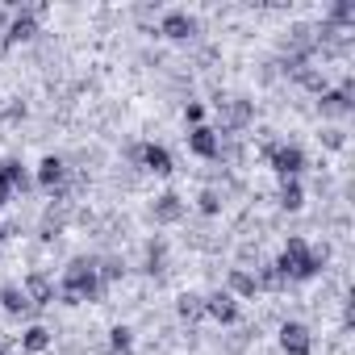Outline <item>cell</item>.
Returning <instances> with one entry per match:
<instances>
[{"mask_svg":"<svg viewBox=\"0 0 355 355\" xmlns=\"http://www.w3.org/2000/svg\"><path fill=\"white\" fill-rule=\"evenodd\" d=\"M197 205H201L205 218H218V214H222V193H218V189H205V193L197 197Z\"/></svg>","mask_w":355,"mask_h":355,"instance_id":"27","label":"cell"},{"mask_svg":"<svg viewBox=\"0 0 355 355\" xmlns=\"http://www.w3.org/2000/svg\"><path fill=\"white\" fill-rule=\"evenodd\" d=\"M0 309H5L9 318H30L34 313V305L21 293V284H5V288H0Z\"/></svg>","mask_w":355,"mask_h":355,"instance_id":"15","label":"cell"},{"mask_svg":"<svg viewBox=\"0 0 355 355\" xmlns=\"http://www.w3.org/2000/svg\"><path fill=\"white\" fill-rule=\"evenodd\" d=\"M205 313H209L214 322H222V326H234V322H239V301H234L226 288H218V293L205 297Z\"/></svg>","mask_w":355,"mask_h":355,"instance_id":"11","label":"cell"},{"mask_svg":"<svg viewBox=\"0 0 355 355\" xmlns=\"http://www.w3.org/2000/svg\"><path fill=\"white\" fill-rule=\"evenodd\" d=\"M21 293L30 297L34 309H38V305H51V301H55V280H51L46 272H30L26 284H21Z\"/></svg>","mask_w":355,"mask_h":355,"instance_id":"14","label":"cell"},{"mask_svg":"<svg viewBox=\"0 0 355 355\" xmlns=\"http://www.w3.org/2000/svg\"><path fill=\"white\" fill-rule=\"evenodd\" d=\"M138 167H146V171H155V175H171V155H167V146H159V142H142V159H138Z\"/></svg>","mask_w":355,"mask_h":355,"instance_id":"16","label":"cell"},{"mask_svg":"<svg viewBox=\"0 0 355 355\" xmlns=\"http://www.w3.org/2000/svg\"><path fill=\"white\" fill-rule=\"evenodd\" d=\"M326 26H334L338 34L355 26V5H351V0H338V5H334V9L326 13Z\"/></svg>","mask_w":355,"mask_h":355,"instance_id":"20","label":"cell"},{"mask_svg":"<svg viewBox=\"0 0 355 355\" xmlns=\"http://www.w3.org/2000/svg\"><path fill=\"white\" fill-rule=\"evenodd\" d=\"M21 347H26V351H34V355H38V351H46V347H51V330H46V326H30V330L21 334Z\"/></svg>","mask_w":355,"mask_h":355,"instance_id":"24","label":"cell"},{"mask_svg":"<svg viewBox=\"0 0 355 355\" xmlns=\"http://www.w3.org/2000/svg\"><path fill=\"white\" fill-rule=\"evenodd\" d=\"M101 293H105V284H101V272H96V259H92V255H80V259H71V263L63 268L59 297H63L67 305H76V301H96Z\"/></svg>","mask_w":355,"mask_h":355,"instance_id":"2","label":"cell"},{"mask_svg":"<svg viewBox=\"0 0 355 355\" xmlns=\"http://www.w3.org/2000/svg\"><path fill=\"white\" fill-rule=\"evenodd\" d=\"M0 30H9V17H5V9H0Z\"/></svg>","mask_w":355,"mask_h":355,"instance_id":"31","label":"cell"},{"mask_svg":"<svg viewBox=\"0 0 355 355\" xmlns=\"http://www.w3.org/2000/svg\"><path fill=\"white\" fill-rule=\"evenodd\" d=\"M175 313H180L184 322L205 318V297H201V293H180V301H175Z\"/></svg>","mask_w":355,"mask_h":355,"instance_id":"19","label":"cell"},{"mask_svg":"<svg viewBox=\"0 0 355 355\" xmlns=\"http://www.w3.org/2000/svg\"><path fill=\"white\" fill-rule=\"evenodd\" d=\"M189 150H193L197 159H222V138H218V130L193 125V130H189Z\"/></svg>","mask_w":355,"mask_h":355,"instance_id":"9","label":"cell"},{"mask_svg":"<svg viewBox=\"0 0 355 355\" xmlns=\"http://www.w3.org/2000/svg\"><path fill=\"white\" fill-rule=\"evenodd\" d=\"M276 201H280V209L297 214V209L305 205V189H301V180H280V193H276Z\"/></svg>","mask_w":355,"mask_h":355,"instance_id":"18","label":"cell"},{"mask_svg":"<svg viewBox=\"0 0 355 355\" xmlns=\"http://www.w3.org/2000/svg\"><path fill=\"white\" fill-rule=\"evenodd\" d=\"M263 159L272 163V171L280 175V180H297V175L305 171V150L297 142H268Z\"/></svg>","mask_w":355,"mask_h":355,"instance_id":"3","label":"cell"},{"mask_svg":"<svg viewBox=\"0 0 355 355\" xmlns=\"http://www.w3.org/2000/svg\"><path fill=\"white\" fill-rule=\"evenodd\" d=\"M146 272H150V276L167 272V243H163V239H150V243H146Z\"/></svg>","mask_w":355,"mask_h":355,"instance_id":"21","label":"cell"},{"mask_svg":"<svg viewBox=\"0 0 355 355\" xmlns=\"http://www.w3.org/2000/svg\"><path fill=\"white\" fill-rule=\"evenodd\" d=\"M318 113L322 117H351L355 113V84H351V76L343 80V88H326L318 96Z\"/></svg>","mask_w":355,"mask_h":355,"instance_id":"5","label":"cell"},{"mask_svg":"<svg viewBox=\"0 0 355 355\" xmlns=\"http://www.w3.org/2000/svg\"><path fill=\"white\" fill-rule=\"evenodd\" d=\"M288 284H297V280H313L322 268H326V247L322 251H313L301 234H293L288 243H284V251L276 255V263H272Z\"/></svg>","mask_w":355,"mask_h":355,"instance_id":"1","label":"cell"},{"mask_svg":"<svg viewBox=\"0 0 355 355\" xmlns=\"http://www.w3.org/2000/svg\"><path fill=\"white\" fill-rule=\"evenodd\" d=\"M280 351L284 355H309L313 351V334L301 322H284L280 326Z\"/></svg>","mask_w":355,"mask_h":355,"instance_id":"10","label":"cell"},{"mask_svg":"<svg viewBox=\"0 0 355 355\" xmlns=\"http://www.w3.org/2000/svg\"><path fill=\"white\" fill-rule=\"evenodd\" d=\"M226 293L239 301H251L255 293H259V284H255V272H247V268H230V276H226Z\"/></svg>","mask_w":355,"mask_h":355,"instance_id":"17","label":"cell"},{"mask_svg":"<svg viewBox=\"0 0 355 355\" xmlns=\"http://www.w3.org/2000/svg\"><path fill=\"white\" fill-rule=\"evenodd\" d=\"M318 138H322V146H330V150H343V146H347V130H338V125H326Z\"/></svg>","mask_w":355,"mask_h":355,"instance_id":"29","label":"cell"},{"mask_svg":"<svg viewBox=\"0 0 355 355\" xmlns=\"http://www.w3.org/2000/svg\"><path fill=\"white\" fill-rule=\"evenodd\" d=\"M214 105H218L222 134H239V130H247V125L255 121V105H251L247 96H218ZM222 134H218V138H222Z\"/></svg>","mask_w":355,"mask_h":355,"instance_id":"4","label":"cell"},{"mask_svg":"<svg viewBox=\"0 0 355 355\" xmlns=\"http://www.w3.org/2000/svg\"><path fill=\"white\" fill-rule=\"evenodd\" d=\"M150 218H155V226H175V222H184V201L175 197V193H163V197H155Z\"/></svg>","mask_w":355,"mask_h":355,"instance_id":"12","label":"cell"},{"mask_svg":"<svg viewBox=\"0 0 355 355\" xmlns=\"http://www.w3.org/2000/svg\"><path fill=\"white\" fill-rule=\"evenodd\" d=\"M63 226H67V214L51 205V209H46V218H42V239H55V234H59Z\"/></svg>","mask_w":355,"mask_h":355,"instance_id":"25","label":"cell"},{"mask_svg":"<svg viewBox=\"0 0 355 355\" xmlns=\"http://www.w3.org/2000/svg\"><path fill=\"white\" fill-rule=\"evenodd\" d=\"M0 355H9V347H5V343H0Z\"/></svg>","mask_w":355,"mask_h":355,"instance_id":"32","label":"cell"},{"mask_svg":"<svg viewBox=\"0 0 355 355\" xmlns=\"http://www.w3.org/2000/svg\"><path fill=\"white\" fill-rule=\"evenodd\" d=\"M42 13H46L42 5H26L21 13H13V17H9V30H5V46H17V42L38 38V17H42Z\"/></svg>","mask_w":355,"mask_h":355,"instance_id":"7","label":"cell"},{"mask_svg":"<svg viewBox=\"0 0 355 355\" xmlns=\"http://www.w3.org/2000/svg\"><path fill=\"white\" fill-rule=\"evenodd\" d=\"M63 180H67V163H63L59 155H46V159L38 163V184H42L46 193H63Z\"/></svg>","mask_w":355,"mask_h":355,"instance_id":"13","label":"cell"},{"mask_svg":"<svg viewBox=\"0 0 355 355\" xmlns=\"http://www.w3.org/2000/svg\"><path fill=\"white\" fill-rule=\"evenodd\" d=\"M197 17L189 13V9H167L163 13V21H159V34L167 38V42H193L197 38Z\"/></svg>","mask_w":355,"mask_h":355,"instance_id":"6","label":"cell"},{"mask_svg":"<svg viewBox=\"0 0 355 355\" xmlns=\"http://www.w3.org/2000/svg\"><path fill=\"white\" fill-rule=\"evenodd\" d=\"M96 272H101V284H109V280H121V276H125V263L109 255L105 263H96Z\"/></svg>","mask_w":355,"mask_h":355,"instance_id":"28","label":"cell"},{"mask_svg":"<svg viewBox=\"0 0 355 355\" xmlns=\"http://www.w3.org/2000/svg\"><path fill=\"white\" fill-rule=\"evenodd\" d=\"M26 184H30V175H26L21 159H5V163H0V209H5L9 197H13L17 189H26Z\"/></svg>","mask_w":355,"mask_h":355,"instance_id":"8","label":"cell"},{"mask_svg":"<svg viewBox=\"0 0 355 355\" xmlns=\"http://www.w3.org/2000/svg\"><path fill=\"white\" fill-rule=\"evenodd\" d=\"M184 121H189V125H205V105H201V101H189V105H184Z\"/></svg>","mask_w":355,"mask_h":355,"instance_id":"30","label":"cell"},{"mask_svg":"<svg viewBox=\"0 0 355 355\" xmlns=\"http://www.w3.org/2000/svg\"><path fill=\"white\" fill-rule=\"evenodd\" d=\"M255 284H259V288H268V293H280V288H288V280H284V276H280L272 263H263V268L255 272Z\"/></svg>","mask_w":355,"mask_h":355,"instance_id":"23","label":"cell"},{"mask_svg":"<svg viewBox=\"0 0 355 355\" xmlns=\"http://www.w3.org/2000/svg\"><path fill=\"white\" fill-rule=\"evenodd\" d=\"M109 355H134V334L125 326H113L109 330Z\"/></svg>","mask_w":355,"mask_h":355,"instance_id":"22","label":"cell"},{"mask_svg":"<svg viewBox=\"0 0 355 355\" xmlns=\"http://www.w3.org/2000/svg\"><path fill=\"white\" fill-rule=\"evenodd\" d=\"M297 80H301V88H309V92H318V96L326 92V76H322V71H313V67H301V71H297Z\"/></svg>","mask_w":355,"mask_h":355,"instance_id":"26","label":"cell"}]
</instances>
